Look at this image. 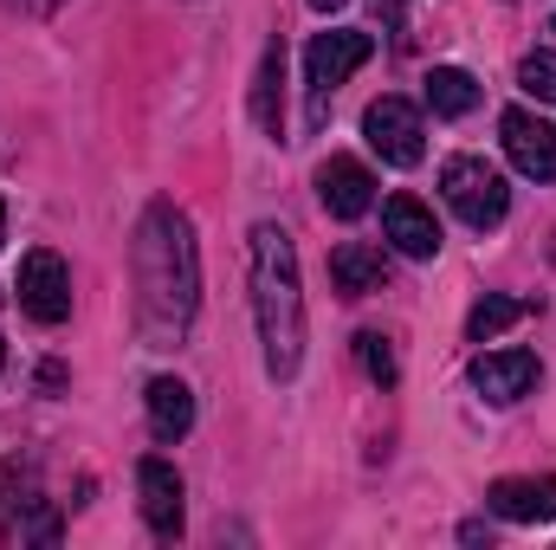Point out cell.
<instances>
[{
  "label": "cell",
  "instance_id": "6da1fadb",
  "mask_svg": "<svg viewBox=\"0 0 556 550\" xmlns=\"http://www.w3.org/2000/svg\"><path fill=\"white\" fill-rule=\"evenodd\" d=\"M137 298H142V324L155 337H181L194 304H201L194 227L175 201H149V214L137 227Z\"/></svg>",
  "mask_w": 556,
  "mask_h": 550
},
{
  "label": "cell",
  "instance_id": "7a4b0ae2",
  "mask_svg": "<svg viewBox=\"0 0 556 550\" xmlns=\"http://www.w3.org/2000/svg\"><path fill=\"white\" fill-rule=\"evenodd\" d=\"M253 317L266 343V376L291 383L304 363V291H298V247L278 221L253 227Z\"/></svg>",
  "mask_w": 556,
  "mask_h": 550
},
{
  "label": "cell",
  "instance_id": "3957f363",
  "mask_svg": "<svg viewBox=\"0 0 556 550\" xmlns=\"http://www.w3.org/2000/svg\"><path fill=\"white\" fill-rule=\"evenodd\" d=\"M440 195H446V208H453L466 227H479V234L511 214V188H505V175H498L485 155H453V162L440 168Z\"/></svg>",
  "mask_w": 556,
  "mask_h": 550
},
{
  "label": "cell",
  "instance_id": "277c9868",
  "mask_svg": "<svg viewBox=\"0 0 556 550\" xmlns=\"http://www.w3.org/2000/svg\"><path fill=\"white\" fill-rule=\"evenodd\" d=\"M369 59H376V39H369V33H356V26H337V33H317V39H311L304 72H311V91H317V117H324L330 91H337L356 65H369Z\"/></svg>",
  "mask_w": 556,
  "mask_h": 550
},
{
  "label": "cell",
  "instance_id": "5b68a950",
  "mask_svg": "<svg viewBox=\"0 0 556 550\" xmlns=\"http://www.w3.org/2000/svg\"><path fill=\"white\" fill-rule=\"evenodd\" d=\"M363 137H369V149L382 155V162H395V168H415L420 149H427V124H420V111L408 104V98H376L369 111H363Z\"/></svg>",
  "mask_w": 556,
  "mask_h": 550
},
{
  "label": "cell",
  "instance_id": "8992f818",
  "mask_svg": "<svg viewBox=\"0 0 556 550\" xmlns=\"http://www.w3.org/2000/svg\"><path fill=\"white\" fill-rule=\"evenodd\" d=\"M20 304H26V317H39V324H65V317H72V266H65L52 247H33V253L20 260Z\"/></svg>",
  "mask_w": 556,
  "mask_h": 550
},
{
  "label": "cell",
  "instance_id": "52a82bcc",
  "mask_svg": "<svg viewBox=\"0 0 556 550\" xmlns=\"http://www.w3.org/2000/svg\"><path fill=\"white\" fill-rule=\"evenodd\" d=\"M498 137H505V155H511V168L518 175H531V182H556V124H544L538 111H505L498 117Z\"/></svg>",
  "mask_w": 556,
  "mask_h": 550
},
{
  "label": "cell",
  "instance_id": "ba28073f",
  "mask_svg": "<svg viewBox=\"0 0 556 550\" xmlns=\"http://www.w3.org/2000/svg\"><path fill=\"white\" fill-rule=\"evenodd\" d=\"M317 195H324V214L363 221V214L376 208V175H369L356 155H324V162H317Z\"/></svg>",
  "mask_w": 556,
  "mask_h": 550
},
{
  "label": "cell",
  "instance_id": "9c48e42d",
  "mask_svg": "<svg viewBox=\"0 0 556 550\" xmlns=\"http://www.w3.org/2000/svg\"><path fill=\"white\" fill-rule=\"evenodd\" d=\"M538 376H544V363L531 357V350H485V357H472V389L485 396V402H525L531 389H538Z\"/></svg>",
  "mask_w": 556,
  "mask_h": 550
},
{
  "label": "cell",
  "instance_id": "30bf717a",
  "mask_svg": "<svg viewBox=\"0 0 556 550\" xmlns=\"http://www.w3.org/2000/svg\"><path fill=\"white\" fill-rule=\"evenodd\" d=\"M137 492H142V518H149V532H155V538H181V518H188V505H181V473H175L168 460H142L137 466Z\"/></svg>",
  "mask_w": 556,
  "mask_h": 550
},
{
  "label": "cell",
  "instance_id": "8fae6325",
  "mask_svg": "<svg viewBox=\"0 0 556 550\" xmlns=\"http://www.w3.org/2000/svg\"><path fill=\"white\" fill-rule=\"evenodd\" d=\"M382 227H389V240H395L402 260H433V253H440V221L420 208L415 195H389Z\"/></svg>",
  "mask_w": 556,
  "mask_h": 550
},
{
  "label": "cell",
  "instance_id": "7c38bea8",
  "mask_svg": "<svg viewBox=\"0 0 556 550\" xmlns=\"http://www.w3.org/2000/svg\"><path fill=\"white\" fill-rule=\"evenodd\" d=\"M485 505L511 525H544V518H556V479H498L485 492Z\"/></svg>",
  "mask_w": 556,
  "mask_h": 550
},
{
  "label": "cell",
  "instance_id": "4fadbf2b",
  "mask_svg": "<svg viewBox=\"0 0 556 550\" xmlns=\"http://www.w3.org/2000/svg\"><path fill=\"white\" fill-rule=\"evenodd\" d=\"M142 402H149V434H155V440H181V434L194 427V389H188L181 376H155Z\"/></svg>",
  "mask_w": 556,
  "mask_h": 550
},
{
  "label": "cell",
  "instance_id": "5bb4252c",
  "mask_svg": "<svg viewBox=\"0 0 556 550\" xmlns=\"http://www.w3.org/2000/svg\"><path fill=\"white\" fill-rule=\"evenodd\" d=\"M330 278H337V291H343V298H369V291H382V285H389V266H382V253H376V247L343 240V247L330 253Z\"/></svg>",
  "mask_w": 556,
  "mask_h": 550
},
{
  "label": "cell",
  "instance_id": "9a60e30c",
  "mask_svg": "<svg viewBox=\"0 0 556 550\" xmlns=\"http://www.w3.org/2000/svg\"><path fill=\"white\" fill-rule=\"evenodd\" d=\"M253 117H260V130L266 137H285V39L266 46V59H260V78H253Z\"/></svg>",
  "mask_w": 556,
  "mask_h": 550
},
{
  "label": "cell",
  "instance_id": "2e32d148",
  "mask_svg": "<svg viewBox=\"0 0 556 550\" xmlns=\"http://www.w3.org/2000/svg\"><path fill=\"white\" fill-rule=\"evenodd\" d=\"M427 104H433V117H466L479 104V78L459 72V65H433L427 72Z\"/></svg>",
  "mask_w": 556,
  "mask_h": 550
},
{
  "label": "cell",
  "instance_id": "e0dca14e",
  "mask_svg": "<svg viewBox=\"0 0 556 550\" xmlns=\"http://www.w3.org/2000/svg\"><path fill=\"white\" fill-rule=\"evenodd\" d=\"M525 311H531L525 298H479V304H472V317H466V337H472V343H492V337H498V330H511Z\"/></svg>",
  "mask_w": 556,
  "mask_h": 550
},
{
  "label": "cell",
  "instance_id": "ac0fdd59",
  "mask_svg": "<svg viewBox=\"0 0 556 550\" xmlns=\"http://www.w3.org/2000/svg\"><path fill=\"white\" fill-rule=\"evenodd\" d=\"M518 85H525L538 104H556V52H551V46L525 52V65H518Z\"/></svg>",
  "mask_w": 556,
  "mask_h": 550
},
{
  "label": "cell",
  "instance_id": "d6986e66",
  "mask_svg": "<svg viewBox=\"0 0 556 550\" xmlns=\"http://www.w3.org/2000/svg\"><path fill=\"white\" fill-rule=\"evenodd\" d=\"M356 363L369 370V383H382V389L395 383V350H389L382 330H363V337H356Z\"/></svg>",
  "mask_w": 556,
  "mask_h": 550
},
{
  "label": "cell",
  "instance_id": "ffe728a7",
  "mask_svg": "<svg viewBox=\"0 0 556 550\" xmlns=\"http://www.w3.org/2000/svg\"><path fill=\"white\" fill-rule=\"evenodd\" d=\"M7 7H13V13H26V20H46V13H59L65 0H7Z\"/></svg>",
  "mask_w": 556,
  "mask_h": 550
},
{
  "label": "cell",
  "instance_id": "44dd1931",
  "mask_svg": "<svg viewBox=\"0 0 556 550\" xmlns=\"http://www.w3.org/2000/svg\"><path fill=\"white\" fill-rule=\"evenodd\" d=\"M311 7H317V13H337V7H343V0H311Z\"/></svg>",
  "mask_w": 556,
  "mask_h": 550
},
{
  "label": "cell",
  "instance_id": "7402d4cb",
  "mask_svg": "<svg viewBox=\"0 0 556 550\" xmlns=\"http://www.w3.org/2000/svg\"><path fill=\"white\" fill-rule=\"evenodd\" d=\"M0 240H7V201H0Z\"/></svg>",
  "mask_w": 556,
  "mask_h": 550
},
{
  "label": "cell",
  "instance_id": "603a6c76",
  "mask_svg": "<svg viewBox=\"0 0 556 550\" xmlns=\"http://www.w3.org/2000/svg\"><path fill=\"white\" fill-rule=\"evenodd\" d=\"M376 7H389V13H395V7H402V0H376Z\"/></svg>",
  "mask_w": 556,
  "mask_h": 550
},
{
  "label": "cell",
  "instance_id": "cb8c5ba5",
  "mask_svg": "<svg viewBox=\"0 0 556 550\" xmlns=\"http://www.w3.org/2000/svg\"><path fill=\"white\" fill-rule=\"evenodd\" d=\"M0 363H7V343H0Z\"/></svg>",
  "mask_w": 556,
  "mask_h": 550
},
{
  "label": "cell",
  "instance_id": "d4e9b609",
  "mask_svg": "<svg viewBox=\"0 0 556 550\" xmlns=\"http://www.w3.org/2000/svg\"><path fill=\"white\" fill-rule=\"evenodd\" d=\"M551 33H556V20H551Z\"/></svg>",
  "mask_w": 556,
  "mask_h": 550
}]
</instances>
